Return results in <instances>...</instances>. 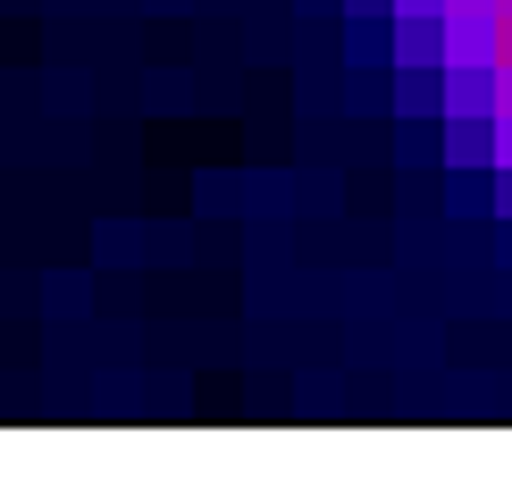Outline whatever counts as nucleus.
Listing matches in <instances>:
<instances>
[{"instance_id":"nucleus-4","label":"nucleus","mask_w":512,"mask_h":504,"mask_svg":"<svg viewBox=\"0 0 512 504\" xmlns=\"http://www.w3.org/2000/svg\"><path fill=\"white\" fill-rule=\"evenodd\" d=\"M496 210L512 219V168H504V160H496Z\"/></svg>"},{"instance_id":"nucleus-1","label":"nucleus","mask_w":512,"mask_h":504,"mask_svg":"<svg viewBox=\"0 0 512 504\" xmlns=\"http://www.w3.org/2000/svg\"><path fill=\"white\" fill-rule=\"evenodd\" d=\"M445 59V17H395V68H437Z\"/></svg>"},{"instance_id":"nucleus-5","label":"nucleus","mask_w":512,"mask_h":504,"mask_svg":"<svg viewBox=\"0 0 512 504\" xmlns=\"http://www.w3.org/2000/svg\"><path fill=\"white\" fill-rule=\"evenodd\" d=\"M345 9H353V17H378V9H387V0H345Z\"/></svg>"},{"instance_id":"nucleus-2","label":"nucleus","mask_w":512,"mask_h":504,"mask_svg":"<svg viewBox=\"0 0 512 504\" xmlns=\"http://www.w3.org/2000/svg\"><path fill=\"white\" fill-rule=\"evenodd\" d=\"M445 160L454 168H487V118L479 110H445Z\"/></svg>"},{"instance_id":"nucleus-3","label":"nucleus","mask_w":512,"mask_h":504,"mask_svg":"<svg viewBox=\"0 0 512 504\" xmlns=\"http://www.w3.org/2000/svg\"><path fill=\"white\" fill-rule=\"evenodd\" d=\"M395 101H403V110H437V68H403Z\"/></svg>"}]
</instances>
